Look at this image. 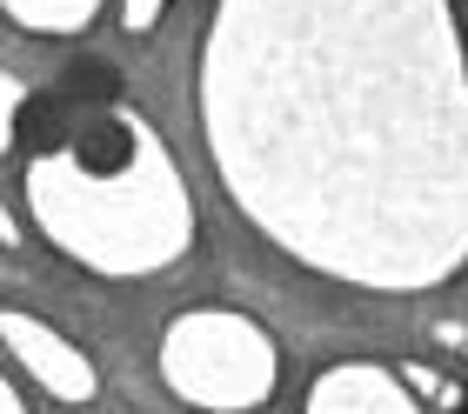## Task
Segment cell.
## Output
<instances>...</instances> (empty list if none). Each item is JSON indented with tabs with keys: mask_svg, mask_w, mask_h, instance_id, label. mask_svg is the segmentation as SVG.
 Returning a JSON list of instances; mask_svg holds the SVG:
<instances>
[{
	"mask_svg": "<svg viewBox=\"0 0 468 414\" xmlns=\"http://www.w3.org/2000/svg\"><path fill=\"white\" fill-rule=\"evenodd\" d=\"M74 141V121H68V94H34L20 107V147L27 154H60Z\"/></svg>",
	"mask_w": 468,
	"mask_h": 414,
	"instance_id": "1",
	"label": "cell"
},
{
	"mask_svg": "<svg viewBox=\"0 0 468 414\" xmlns=\"http://www.w3.org/2000/svg\"><path fill=\"white\" fill-rule=\"evenodd\" d=\"M60 94L80 101V107H108V101H121V74L108 60H74V68L60 74Z\"/></svg>",
	"mask_w": 468,
	"mask_h": 414,
	"instance_id": "3",
	"label": "cell"
},
{
	"mask_svg": "<svg viewBox=\"0 0 468 414\" xmlns=\"http://www.w3.org/2000/svg\"><path fill=\"white\" fill-rule=\"evenodd\" d=\"M74 161L88 174H121L127 161H134V134H127L121 121H94L74 134Z\"/></svg>",
	"mask_w": 468,
	"mask_h": 414,
	"instance_id": "2",
	"label": "cell"
},
{
	"mask_svg": "<svg viewBox=\"0 0 468 414\" xmlns=\"http://www.w3.org/2000/svg\"><path fill=\"white\" fill-rule=\"evenodd\" d=\"M462 414H468V401H462Z\"/></svg>",
	"mask_w": 468,
	"mask_h": 414,
	"instance_id": "4",
	"label": "cell"
}]
</instances>
